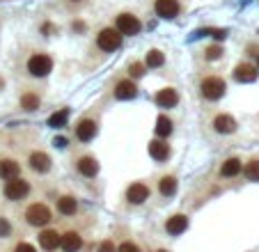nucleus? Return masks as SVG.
<instances>
[{"label":"nucleus","mask_w":259,"mask_h":252,"mask_svg":"<svg viewBox=\"0 0 259 252\" xmlns=\"http://www.w3.org/2000/svg\"><path fill=\"white\" fill-rule=\"evenodd\" d=\"M97 46L106 53H113L122 46V35L117 32V28H103L97 35Z\"/></svg>","instance_id":"4"},{"label":"nucleus","mask_w":259,"mask_h":252,"mask_svg":"<svg viewBox=\"0 0 259 252\" xmlns=\"http://www.w3.org/2000/svg\"><path fill=\"white\" fill-rule=\"evenodd\" d=\"M223 53H225L223 46H209L204 51V58L206 60H218V58H223Z\"/></svg>","instance_id":"29"},{"label":"nucleus","mask_w":259,"mask_h":252,"mask_svg":"<svg viewBox=\"0 0 259 252\" xmlns=\"http://www.w3.org/2000/svg\"><path fill=\"white\" fill-rule=\"evenodd\" d=\"M161 252H165V250H161Z\"/></svg>","instance_id":"38"},{"label":"nucleus","mask_w":259,"mask_h":252,"mask_svg":"<svg viewBox=\"0 0 259 252\" xmlns=\"http://www.w3.org/2000/svg\"><path fill=\"white\" fill-rule=\"evenodd\" d=\"M165 64V55L158 51V48H151V51H147L145 55V66H149V69H158V66Z\"/></svg>","instance_id":"22"},{"label":"nucleus","mask_w":259,"mask_h":252,"mask_svg":"<svg viewBox=\"0 0 259 252\" xmlns=\"http://www.w3.org/2000/svg\"><path fill=\"white\" fill-rule=\"evenodd\" d=\"M71 2H80V0H71Z\"/></svg>","instance_id":"37"},{"label":"nucleus","mask_w":259,"mask_h":252,"mask_svg":"<svg viewBox=\"0 0 259 252\" xmlns=\"http://www.w3.org/2000/svg\"><path fill=\"white\" fill-rule=\"evenodd\" d=\"M225 90H227V85H225L223 78H218V76H209V78H204L202 85H199L202 96L209 99V101H218V99L225 94Z\"/></svg>","instance_id":"3"},{"label":"nucleus","mask_w":259,"mask_h":252,"mask_svg":"<svg viewBox=\"0 0 259 252\" xmlns=\"http://www.w3.org/2000/svg\"><path fill=\"white\" fill-rule=\"evenodd\" d=\"M129 73H131L133 78H140V76L145 73V64H142V62H133V64L129 66Z\"/></svg>","instance_id":"30"},{"label":"nucleus","mask_w":259,"mask_h":252,"mask_svg":"<svg viewBox=\"0 0 259 252\" xmlns=\"http://www.w3.org/2000/svg\"><path fill=\"white\" fill-rule=\"evenodd\" d=\"M83 246V239H80L78 232H66V234L60 236V248L65 252H76Z\"/></svg>","instance_id":"12"},{"label":"nucleus","mask_w":259,"mask_h":252,"mask_svg":"<svg viewBox=\"0 0 259 252\" xmlns=\"http://www.w3.org/2000/svg\"><path fill=\"white\" fill-rule=\"evenodd\" d=\"M234 78L239 83H255L257 80V66L248 64V62H241V64H236L234 69Z\"/></svg>","instance_id":"10"},{"label":"nucleus","mask_w":259,"mask_h":252,"mask_svg":"<svg viewBox=\"0 0 259 252\" xmlns=\"http://www.w3.org/2000/svg\"><path fill=\"white\" fill-rule=\"evenodd\" d=\"M135 94H138V87H135V83H133L131 78L120 80V83L115 85V96H117V99H122V101L135 99Z\"/></svg>","instance_id":"9"},{"label":"nucleus","mask_w":259,"mask_h":252,"mask_svg":"<svg viewBox=\"0 0 259 252\" xmlns=\"http://www.w3.org/2000/svg\"><path fill=\"white\" fill-rule=\"evenodd\" d=\"M170 133H172V122H170V117L161 115L156 120V135L158 138H168Z\"/></svg>","instance_id":"25"},{"label":"nucleus","mask_w":259,"mask_h":252,"mask_svg":"<svg viewBox=\"0 0 259 252\" xmlns=\"http://www.w3.org/2000/svg\"><path fill=\"white\" fill-rule=\"evenodd\" d=\"M246 177L250 181H259V161H257V158L246 165Z\"/></svg>","instance_id":"28"},{"label":"nucleus","mask_w":259,"mask_h":252,"mask_svg":"<svg viewBox=\"0 0 259 252\" xmlns=\"http://www.w3.org/2000/svg\"><path fill=\"white\" fill-rule=\"evenodd\" d=\"M16 252H37V250L30 246V243H18V246H16Z\"/></svg>","instance_id":"34"},{"label":"nucleus","mask_w":259,"mask_h":252,"mask_svg":"<svg viewBox=\"0 0 259 252\" xmlns=\"http://www.w3.org/2000/svg\"><path fill=\"white\" fill-rule=\"evenodd\" d=\"M120 252H140V250H138V246H135V243L127 241V243H122V246H120Z\"/></svg>","instance_id":"32"},{"label":"nucleus","mask_w":259,"mask_h":252,"mask_svg":"<svg viewBox=\"0 0 259 252\" xmlns=\"http://www.w3.org/2000/svg\"><path fill=\"white\" fill-rule=\"evenodd\" d=\"M21 174V165H18L16 161H12V158H2L0 161V179H14V177H18Z\"/></svg>","instance_id":"17"},{"label":"nucleus","mask_w":259,"mask_h":252,"mask_svg":"<svg viewBox=\"0 0 259 252\" xmlns=\"http://www.w3.org/2000/svg\"><path fill=\"white\" fill-rule=\"evenodd\" d=\"M177 192V179L170 174V177H163L161 179V195L170 197V195H175Z\"/></svg>","instance_id":"26"},{"label":"nucleus","mask_w":259,"mask_h":252,"mask_svg":"<svg viewBox=\"0 0 259 252\" xmlns=\"http://www.w3.org/2000/svg\"><path fill=\"white\" fill-rule=\"evenodd\" d=\"M257 64H259V62H257Z\"/></svg>","instance_id":"39"},{"label":"nucleus","mask_w":259,"mask_h":252,"mask_svg":"<svg viewBox=\"0 0 259 252\" xmlns=\"http://www.w3.org/2000/svg\"><path fill=\"white\" fill-rule=\"evenodd\" d=\"M39 246L44 248V250H58V246H60V234L58 232H53V229H46V232H42L39 234Z\"/></svg>","instance_id":"18"},{"label":"nucleus","mask_w":259,"mask_h":252,"mask_svg":"<svg viewBox=\"0 0 259 252\" xmlns=\"http://www.w3.org/2000/svg\"><path fill=\"white\" fill-rule=\"evenodd\" d=\"M127 197L131 204H142L145 199H149V188L145 184H131L127 190Z\"/></svg>","instance_id":"11"},{"label":"nucleus","mask_w":259,"mask_h":252,"mask_svg":"<svg viewBox=\"0 0 259 252\" xmlns=\"http://www.w3.org/2000/svg\"><path fill=\"white\" fill-rule=\"evenodd\" d=\"M66 117H69V110H66V108H62L60 113L51 115L49 124H51V126H55V128H58V126H65V124H66Z\"/></svg>","instance_id":"27"},{"label":"nucleus","mask_w":259,"mask_h":252,"mask_svg":"<svg viewBox=\"0 0 259 252\" xmlns=\"http://www.w3.org/2000/svg\"><path fill=\"white\" fill-rule=\"evenodd\" d=\"M188 227V218L186 216H181V213H177V216H172L168 222H165V232L172 236L181 234V232H186Z\"/></svg>","instance_id":"16"},{"label":"nucleus","mask_w":259,"mask_h":252,"mask_svg":"<svg viewBox=\"0 0 259 252\" xmlns=\"http://www.w3.org/2000/svg\"><path fill=\"white\" fill-rule=\"evenodd\" d=\"M149 156L154 158V161H168L170 158V147L168 142H163V140H151L149 142Z\"/></svg>","instance_id":"15"},{"label":"nucleus","mask_w":259,"mask_h":252,"mask_svg":"<svg viewBox=\"0 0 259 252\" xmlns=\"http://www.w3.org/2000/svg\"><path fill=\"white\" fill-rule=\"evenodd\" d=\"M25 220L30 222L32 227H44L51 222V211L46 204H32L25 211Z\"/></svg>","instance_id":"5"},{"label":"nucleus","mask_w":259,"mask_h":252,"mask_svg":"<svg viewBox=\"0 0 259 252\" xmlns=\"http://www.w3.org/2000/svg\"><path fill=\"white\" fill-rule=\"evenodd\" d=\"M12 234V227H9V222L5 220V218H0V236L5 239V236Z\"/></svg>","instance_id":"31"},{"label":"nucleus","mask_w":259,"mask_h":252,"mask_svg":"<svg viewBox=\"0 0 259 252\" xmlns=\"http://www.w3.org/2000/svg\"><path fill=\"white\" fill-rule=\"evenodd\" d=\"M156 103L161 108H175L177 103H179V94L172 87H165V90H161L156 94Z\"/></svg>","instance_id":"14"},{"label":"nucleus","mask_w":259,"mask_h":252,"mask_svg":"<svg viewBox=\"0 0 259 252\" xmlns=\"http://www.w3.org/2000/svg\"><path fill=\"white\" fill-rule=\"evenodd\" d=\"M30 168L35 172H49L51 170V158L44 151H32L30 154Z\"/></svg>","instance_id":"19"},{"label":"nucleus","mask_w":259,"mask_h":252,"mask_svg":"<svg viewBox=\"0 0 259 252\" xmlns=\"http://www.w3.org/2000/svg\"><path fill=\"white\" fill-rule=\"evenodd\" d=\"M115 28H117V32H120L122 37H133L142 30V23H140V18L135 16V14L122 12L120 16H117V21H115Z\"/></svg>","instance_id":"2"},{"label":"nucleus","mask_w":259,"mask_h":252,"mask_svg":"<svg viewBox=\"0 0 259 252\" xmlns=\"http://www.w3.org/2000/svg\"><path fill=\"white\" fill-rule=\"evenodd\" d=\"M211 35L216 37V39H225V37H227V30H211Z\"/></svg>","instance_id":"35"},{"label":"nucleus","mask_w":259,"mask_h":252,"mask_svg":"<svg viewBox=\"0 0 259 252\" xmlns=\"http://www.w3.org/2000/svg\"><path fill=\"white\" fill-rule=\"evenodd\" d=\"M39 103H42V99H39V94H35V92H25V94L21 96V108L28 110V113L39 108Z\"/></svg>","instance_id":"23"},{"label":"nucleus","mask_w":259,"mask_h":252,"mask_svg":"<svg viewBox=\"0 0 259 252\" xmlns=\"http://www.w3.org/2000/svg\"><path fill=\"white\" fill-rule=\"evenodd\" d=\"M58 211H60L62 216H73L78 211V202L73 197H69V195H65V197L58 199Z\"/></svg>","instance_id":"21"},{"label":"nucleus","mask_w":259,"mask_h":252,"mask_svg":"<svg viewBox=\"0 0 259 252\" xmlns=\"http://www.w3.org/2000/svg\"><path fill=\"white\" fill-rule=\"evenodd\" d=\"M94 135H97V122L94 120H80L76 124V138L80 142H90Z\"/></svg>","instance_id":"8"},{"label":"nucleus","mask_w":259,"mask_h":252,"mask_svg":"<svg viewBox=\"0 0 259 252\" xmlns=\"http://www.w3.org/2000/svg\"><path fill=\"white\" fill-rule=\"evenodd\" d=\"M241 172V161L239 158H227V161L223 163V168H220V174L223 177H236V174Z\"/></svg>","instance_id":"24"},{"label":"nucleus","mask_w":259,"mask_h":252,"mask_svg":"<svg viewBox=\"0 0 259 252\" xmlns=\"http://www.w3.org/2000/svg\"><path fill=\"white\" fill-rule=\"evenodd\" d=\"M99 252H115V243L113 241H103L101 246H99Z\"/></svg>","instance_id":"33"},{"label":"nucleus","mask_w":259,"mask_h":252,"mask_svg":"<svg viewBox=\"0 0 259 252\" xmlns=\"http://www.w3.org/2000/svg\"><path fill=\"white\" fill-rule=\"evenodd\" d=\"M28 71H30V76H35V78L49 76V73L53 71V58L46 53H35L30 60H28Z\"/></svg>","instance_id":"1"},{"label":"nucleus","mask_w":259,"mask_h":252,"mask_svg":"<svg viewBox=\"0 0 259 252\" xmlns=\"http://www.w3.org/2000/svg\"><path fill=\"white\" fill-rule=\"evenodd\" d=\"M213 128H216L218 133H234L236 122H234V117H229V115H218L216 120H213Z\"/></svg>","instance_id":"20"},{"label":"nucleus","mask_w":259,"mask_h":252,"mask_svg":"<svg viewBox=\"0 0 259 252\" xmlns=\"http://www.w3.org/2000/svg\"><path fill=\"white\" fill-rule=\"evenodd\" d=\"M65 144H66L65 138H55V147H65Z\"/></svg>","instance_id":"36"},{"label":"nucleus","mask_w":259,"mask_h":252,"mask_svg":"<svg viewBox=\"0 0 259 252\" xmlns=\"http://www.w3.org/2000/svg\"><path fill=\"white\" fill-rule=\"evenodd\" d=\"M28 190H30V186H28V181L21 179V177L9 179L7 181V186H5V195H7V199H12V202L23 199L25 195H28Z\"/></svg>","instance_id":"6"},{"label":"nucleus","mask_w":259,"mask_h":252,"mask_svg":"<svg viewBox=\"0 0 259 252\" xmlns=\"http://www.w3.org/2000/svg\"><path fill=\"white\" fill-rule=\"evenodd\" d=\"M154 12H156V16L170 21V18L179 16L181 5H179V0H156V2H154Z\"/></svg>","instance_id":"7"},{"label":"nucleus","mask_w":259,"mask_h":252,"mask_svg":"<svg viewBox=\"0 0 259 252\" xmlns=\"http://www.w3.org/2000/svg\"><path fill=\"white\" fill-rule=\"evenodd\" d=\"M76 168H78V172L83 174V177H97V174H99V163H97V158H94V156L78 158Z\"/></svg>","instance_id":"13"}]
</instances>
